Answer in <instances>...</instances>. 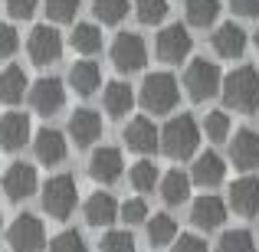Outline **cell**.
I'll use <instances>...</instances> for the list:
<instances>
[{
    "label": "cell",
    "mask_w": 259,
    "mask_h": 252,
    "mask_svg": "<svg viewBox=\"0 0 259 252\" xmlns=\"http://www.w3.org/2000/svg\"><path fill=\"white\" fill-rule=\"evenodd\" d=\"M197 144H200V125L194 121V115H177L161 131V151L174 161L194 158Z\"/></svg>",
    "instance_id": "6da1fadb"
},
{
    "label": "cell",
    "mask_w": 259,
    "mask_h": 252,
    "mask_svg": "<svg viewBox=\"0 0 259 252\" xmlns=\"http://www.w3.org/2000/svg\"><path fill=\"white\" fill-rule=\"evenodd\" d=\"M223 102L236 112H256L259 108V72L253 66H240L230 76H223Z\"/></svg>",
    "instance_id": "7a4b0ae2"
},
{
    "label": "cell",
    "mask_w": 259,
    "mask_h": 252,
    "mask_svg": "<svg viewBox=\"0 0 259 252\" xmlns=\"http://www.w3.org/2000/svg\"><path fill=\"white\" fill-rule=\"evenodd\" d=\"M181 102V88H177V79L171 72H151L141 82V105L154 115H167L177 108Z\"/></svg>",
    "instance_id": "3957f363"
},
{
    "label": "cell",
    "mask_w": 259,
    "mask_h": 252,
    "mask_svg": "<svg viewBox=\"0 0 259 252\" xmlns=\"http://www.w3.org/2000/svg\"><path fill=\"white\" fill-rule=\"evenodd\" d=\"M79 187L69 174H56L43 183V210L53 220H69V213L76 210Z\"/></svg>",
    "instance_id": "277c9868"
},
{
    "label": "cell",
    "mask_w": 259,
    "mask_h": 252,
    "mask_svg": "<svg viewBox=\"0 0 259 252\" xmlns=\"http://www.w3.org/2000/svg\"><path fill=\"white\" fill-rule=\"evenodd\" d=\"M184 88L194 102H207L213 98L217 92L223 88V76H220V66L210 63V59H194L184 72Z\"/></svg>",
    "instance_id": "5b68a950"
},
{
    "label": "cell",
    "mask_w": 259,
    "mask_h": 252,
    "mask_svg": "<svg viewBox=\"0 0 259 252\" xmlns=\"http://www.w3.org/2000/svg\"><path fill=\"white\" fill-rule=\"evenodd\" d=\"M7 242L13 252H43L46 246V226L39 216L33 213H20L7 229Z\"/></svg>",
    "instance_id": "8992f818"
},
{
    "label": "cell",
    "mask_w": 259,
    "mask_h": 252,
    "mask_svg": "<svg viewBox=\"0 0 259 252\" xmlns=\"http://www.w3.org/2000/svg\"><path fill=\"white\" fill-rule=\"evenodd\" d=\"M112 63L118 72H138L148 63V46L138 33H118L112 43Z\"/></svg>",
    "instance_id": "52a82bcc"
},
{
    "label": "cell",
    "mask_w": 259,
    "mask_h": 252,
    "mask_svg": "<svg viewBox=\"0 0 259 252\" xmlns=\"http://www.w3.org/2000/svg\"><path fill=\"white\" fill-rule=\"evenodd\" d=\"M26 53H30V59L36 66L56 63V59L63 56V36H59V30L50 26V23L36 26V30L30 33V39H26Z\"/></svg>",
    "instance_id": "ba28073f"
},
{
    "label": "cell",
    "mask_w": 259,
    "mask_h": 252,
    "mask_svg": "<svg viewBox=\"0 0 259 252\" xmlns=\"http://www.w3.org/2000/svg\"><path fill=\"white\" fill-rule=\"evenodd\" d=\"M30 105H33V112L36 115H56L59 108L66 105V88L59 79H53V76H43V79H36V82L30 85Z\"/></svg>",
    "instance_id": "9c48e42d"
},
{
    "label": "cell",
    "mask_w": 259,
    "mask_h": 252,
    "mask_svg": "<svg viewBox=\"0 0 259 252\" xmlns=\"http://www.w3.org/2000/svg\"><path fill=\"white\" fill-rule=\"evenodd\" d=\"M154 49H158V59H164V63H181V59L190 56V49H194V39H190L187 26L174 23V26H164V30L158 33V43H154Z\"/></svg>",
    "instance_id": "30bf717a"
},
{
    "label": "cell",
    "mask_w": 259,
    "mask_h": 252,
    "mask_svg": "<svg viewBox=\"0 0 259 252\" xmlns=\"http://www.w3.org/2000/svg\"><path fill=\"white\" fill-rule=\"evenodd\" d=\"M121 170H125V158H121L118 147H99V151H92V158H89V177H92L95 183H102V187L115 183L121 177Z\"/></svg>",
    "instance_id": "8fae6325"
},
{
    "label": "cell",
    "mask_w": 259,
    "mask_h": 252,
    "mask_svg": "<svg viewBox=\"0 0 259 252\" xmlns=\"http://www.w3.org/2000/svg\"><path fill=\"white\" fill-rule=\"evenodd\" d=\"M39 187L36 180V167L26 164V161H17V164L7 167L4 174V193L10 196V200H26V196H33Z\"/></svg>",
    "instance_id": "7c38bea8"
},
{
    "label": "cell",
    "mask_w": 259,
    "mask_h": 252,
    "mask_svg": "<svg viewBox=\"0 0 259 252\" xmlns=\"http://www.w3.org/2000/svg\"><path fill=\"white\" fill-rule=\"evenodd\" d=\"M33 151H36V161L46 167L63 164L66 154H69V144H66V134L56 131V128H39L36 138H33Z\"/></svg>",
    "instance_id": "4fadbf2b"
},
{
    "label": "cell",
    "mask_w": 259,
    "mask_h": 252,
    "mask_svg": "<svg viewBox=\"0 0 259 252\" xmlns=\"http://www.w3.org/2000/svg\"><path fill=\"white\" fill-rule=\"evenodd\" d=\"M190 223H194L197 229H220L223 223H227V203L220 200V196L207 193V196H197L194 207H190Z\"/></svg>",
    "instance_id": "5bb4252c"
},
{
    "label": "cell",
    "mask_w": 259,
    "mask_h": 252,
    "mask_svg": "<svg viewBox=\"0 0 259 252\" xmlns=\"http://www.w3.org/2000/svg\"><path fill=\"white\" fill-rule=\"evenodd\" d=\"M223 177H227V164H223V158L217 151H203L194 158V167H190V180L197 183V187H217V183H223Z\"/></svg>",
    "instance_id": "9a60e30c"
},
{
    "label": "cell",
    "mask_w": 259,
    "mask_h": 252,
    "mask_svg": "<svg viewBox=\"0 0 259 252\" xmlns=\"http://www.w3.org/2000/svg\"><path fill=\"white\" fill-rule=\"evenodd\" d=\"M230 161L240 170H253L259 167V134L253 128H243L233 134V144H230Z\"/></svg>",
    "instance_id": "2e32d148"
},
{
    "label": "cell",
    "mask_w": 259,
    "mask_h": 252,
    "mask_svg": "<svg viewBox=\"0 0 259 252\" xmlns=\"http://www.w3.org/2000/svg\"><path fill=\"white\" fill-rule=\"evenodd\" d=\"M102 134V118L99 112H92V108H76L69 118V138L76 141V147H89L95 144V138Z\"/></svg>",
    "instance_id": "e0dca14e"
},
{
    "label": "cell",
    "mask_w": 259,
    "mask_h": 252,
    "mask_svg": "<svg viewBox=\"0 0 259 252\" xmlns=\"http://www.w3.org/2000/svg\"><path fill=\"white\" fill-rule=\"evenodd\" d=\"M125 144L138 154H151L161 144V131L154 128L151 118H132L125 128Z\"/></svg>",
    "instance_id": "ac0fdd59"
},
{
    "label": "cell",
    "mask_w": 259,
    "mask_h": 252,
    "mask_svg": "<svg viewBox=\"0 0 259 252\" xmlns=\"http://www.w3.org/2000/svg\"><path fill=\"white\" fill-rule=\"evenodd\" d=\"M30 141V118L23 112H7L0 118V147L4 151H20Z\"/></svg>",
    "instance_id": "d6986e66"
},
{
    "label": "cell",
    "mask_w": 259,
    "mask_h": 252,
    "mask_svg": "<svg viewBox=\"0 0 259 252\" xmlns=\"http://www.w3.org/2000/svg\"><path fill=\"white\" fill-rule=\"evenodd\" d=\"M230 207L240 216H256L259 213V180L256 177H240L230 187Z\"/></svg>",
    "instance_id": "ffe728a7"
},
{
    "label": "cell",
    "mask_w": 259,
    "mask_h": 252,
    "mask_svg": "<svg viewBox=\"0 0 259 252\" xmlns=\"http://www.w3.org/2000/svg\"><path fill=\"white\" fill-rule=\"evenodd\" d=\"M118 213H121L118 200L112 193H105V190H99V193H92L85 200V223L89 226H112L118 220Z\"/></svg>",
    "instance_id": "44dd1931"
},
{
    "label": "cell",
    "mask_w": 259,
    "mask_h": 252,
    "mask_svg": "<svg viewBox=\"0 0 259 252\" xmlns=\"http://www.w3.org/2000/svg\"><path fill=\"white\" fill-rule=\"evenodd\" d=\"M213 49L223 59H240L246 53V30L236 23H220L213 33Z\"/></svg>",
    "instance_id": "7402d4cb"
},
{
    "label": "cell",
    "mask_w": 259,
    "mask_h": 252,
    "mask_svg": "<svg viewBox=\"0 0 259 252\" xmlns=\"http://www.w3.org/2000/svg\"><path fill=\"white\" fill-rule=\"evenodd\" d=\"M30 92V82H26V72L20 66H7L0 72V102L4 105H17L23 102V95Z\"/></svg>",
    "instance_id": "603a6c76"
},
{
    "label": "cell",
    "mask_w": 259,
    "mask_h": 252,
    "mask_svg": "<svg viewBox=\"0 0 259 252\" xmlns=\"http://www.w3.org/2000/svg\"><path fill=\"white\" fill-rule=\"evenodd\" d=\"M102 105H105V112L112 115V118H125V115L132 112V105H135L132 85H125V82H108L105 92H102Z\"/></svg>",
    "instance_id": "cb8c5ba5"
},
{
    "label": "cell",
    "mask_w": 259,
    "mask_h": 252,
    "mask_svg": "<svg viewBox=\"0 0 259 252\" xmlns=\"http://www.w3.org/2000/svg\"><path fill=\"white\" fill-rule=\"evenodd\" d=\"M69 85H72V92H79V95H92L95 88L102 85V69H99V63H92V59L76 63V66L69 69Z\"/></svg>",
    "instance_id": "d4e9b609"
},
{
    "label": "cell",
    "mask_w": 259,
    "mask_h": 252,
    "mask_svg": "<svg viewBox=\"0 0 259 252\" xmlns=\"http://www.w3.org/2000/svg\"><path fill=\"white\" fill-rule=\"evenodd\" d=\"M190 174H184V170H167L164 177H161V196H164V203H171V207H177V203H184L190 196Z\"/></svg>",
    "instance_id": "484cf974"
},
{
    "label": "cell",
    "mask_w": 259,
    "mask_h": 252,
    "mask_svg": "<svg viewBox=\"0 0 259 252\" xmlns=\"http://www.w3.org/2000/svg\"><path fill=\"white\" fill-rule=\"evenodd\" d=\"M184 13H187V23L190 26L207 30V26H213L217 17H220V0H187Z\"/></svg>",
    "instance_id": "4316f807"
},
{
    "label": "cell",
    "mask_w": 259,
    "mask_h": 252,
    "mask_svg": "<svg viewBox=\"0 0 259 252\" xmlns=\"http://www.w3.org/2000/svg\"><path fill=\"white\" fill-rule=\"evenodd\" d=\"M174 239H177L174 216L154 213L151 220H148V242H151V246H174Z\"/></svg>",
    "instance_id": "83f0119b"
},
{
    "label": "cell",
    "mask_w": 259,
    "mask_h": 252,
    "mask_svg": "<svg viewBox=\"0 0 259 252\" xmlns=\"http://www.w3.org/2000/svg\"><path fill=\"white\" fill-rule=\"evenodd\" d=\"M72 49L76 53H85V56H92V53L102 49V30L95 23H76V30H72L69 36Z\"/></svg>",
    "instance_id": "f1b7e54d"
},
{
    "label": "cell",
    "mask_w": 259,
    "mask_h": 252,
    "mask_svg": "<svg viewBox=\"0 0 259 252\" xmlns=\"http://www.w3.org/2000/svg\"><path fill=\"white\" fill-rule=\"evenodd\" d=\"M128 177H132V187L138 190V193H151V190L161 183V174H158V167H154L151 161H138V164L128 170Z\"/></svg>",
    "instance_id": "f546056e"
},
{
    "label": "cell",
    "mask_w": 259,
    "mask_h": 252,
    "mask_svg": "<svg viewBox=\"0 0 259 252\" xmlns=\"http://www.w3.org/2000/svg\"><path fill=\"white\" fill-rule=\"evenodd\" d=\"M217 252H256V239L249 229H227L217 242Z\"/></svg>",
    "instance_id": "4dcf8cb0"
},
{
    "label": "cell",
    "mask_w": 259,
    "mask_h": 252,
    "mask_svg": "<svg viewBox=\"0 0 259 252\" xmlns=\"http://www.w3.org/2000/svg\"><path fill=\"white\" fill-rule=\"evenodd\" d=\"M92 13L102 20V23L115 26L128 17V0H92Z\"/></svg>",
    "instance_id": "1f68e13d"
},
{
    "label": "cell",
    "mask_w": 259,
    "mask_h": 252,
    "mask_svg": "<svg viewBox=\"0 0 259 252\" xmlns=\"http://www.w3.org/2000/svg\"><path fill=\"white\" fill-rule=\"evenodd\" d=\"M167 10H171V7H167V0H138V4H135V17H138L145 26L164 23Z\"/></svg>",
    "instance_id": "d6a6232c"
},
{
    "label": "cell",
    "mask_w": 259,
    "mask_h": 252,
    "mask_svg": "<svg viewBox=\"0 0 259 252\" xmlns=\"http://www.w3.org/2000/svg\"><path fill=\"white\" fill-rule=\"evenodd\" d=\"M50 252H89L82 233H76V229H63L59 236H53L50 239Z\"/></svg>",
    "instance_id": "836d02e7"
},
{
    "label": "cell",
    "mask_w": 259,
    "mask_h": 252,
    "mask_svg": "<svg viewBox=\"0 0 259 252\" xmlns=\"http://www.w3.org/2000/svg\"><path fill=\"white\" fill-rule=\"evenodd\" d=\"M102 252H135V236L128 229H108L102 236Z\"/></svg>",
    "instance_id": "e575fe53"
},
{
    "label": "cell",
    "mask_w": 259,
    "mask_h": 252,
    "mask_svg": "<svg viewBox=\"0 0 259 252\" xmlns=\"http://www.w3.org/2000/svg\"><path fill=\"white\" fill-rule=\"evenodd\" d=\"M203 134H207L210 141H227V134H230V115L227 112H210L207 118H203Z\"/></svg>",
    "instance_id": "d590c367"
},
{
    "label": "cell",
    "mask_w": 259,
    "mask_h": 252,
    "mask_svg": "<svg viewBox=\"0 0 259 252\" xmlns=\"http://www.w3.org/2000/svg\"><path fill=\"white\" fill-rule=\"evenodd\" d=\"M76 10H79V0H46V17L53 23H69L76 20Z\"/></svg>",
    "instance_id": "8d00e7d4"
},
{
    "label": "cell",
    "mask_w": 259,
    "mask_h": 252,
    "mask_svg": "<svg viewBox=\"0 0 259 252\" xmlns=\"http://www.w3.org/2000/svg\"><path fill=\"white\" fill-rule=\"evenodd\" d=\"M121 220L128 223V226H138V223H148V203L141 200V196H132V200L121 203Z\"/></svg>",
    "instance_id": "74e56055"
},
{
    "label": "cell",
    "mask_w": 259,
    "mask_h": 252,
    "mask_svg": "<svg viewBox=\"0 0 259 252\" xmlns=\"http://www.w3.org/2000/svg\"><path fill=\"white\" fill-rule=\"evenodd\" d=\"M17 49H20V33L10 23H0V59L13 56Z\"/></svg>",
    "instance_id": "f35d334b"
},
{
    "label": "cell",
    "mask_w": 259,
    "mask_h": 252,
    "mask_svg": "<svg viewBox=\"0 0 259 252\" xmlns=\"http://www.w3.org/2000/svg\"><path fill=\"white\" fill-rule=\"evenodd\" d=\"M171 252H210V249H207V242H203L200 236H194V233H181V236L174 239Z\"/></svg>",
    "instance_id": "ab89813d"
},
{
    "label": "cell",
    "mask_w": 259,
    "mask_h": 252,
    "mask_svg": "<svg viewBox=\"0 0 259 252\" xmlns=\"http://www.w3.org/2000/svg\"><path fill=\"white\" fill-rule=\"evenodd\" d=\"M36 7H39V0H7V13L13 20H30L36 13Z\"/></svg>",
    "instance_id": "60d3db41"
},
{
    "label": "cell",
    "mask_w": 259,
    "mask_h": 252,
    "mask_svg": "<svg viewBox=\"0 0 259 252\" xmlns=\"http://www.w3.org/2000/svg\"><path fill=\"white\" fill-rule=\"evenodd\" d=\"M230 7H233V13H240V17H256L259 13V0H230Z\"/></svg>",
    "instance_id": "b9f144b4"
},
{
    "label": "cell",
    "mask_w": 259,
    "mask_h": 252,
    "mask_svg": "<svg viewBox=\"0 0 259 252\" xmlns=\"http://www.w3.org/2000/svg\"><path fill=\"white\" fill-rule=\"evenodd\" d=\"M256 49H259V30H256Z\"/></svg>",
    "instance_id": "7bdbcfd3"
},
{
    "label": "cell",
    "mask_w": 259,
    "mask_h": 252,
    "mask_svg": "<svg viewBox=\"0 0 259 252\" xmlns=\"http://www.w3.org/2000/svg\"><path fill=\"white\" fill-rule=\"evenodd\" d=\"M0 220H4V213H0Z\"/></svg>",
    "instance_id": "ee69618b"
}]
</instances>
